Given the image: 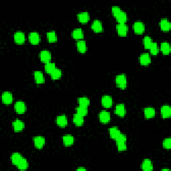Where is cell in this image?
Here are the masks:
<instances>
[{"label": "cell", "instance_id": "obj_18", "mask_svg": "<svg viewBox=\"0 0 171 171\" xmlns=\"http://www.w3.org/2000/svg\"><path fill=\"white\" fill-rule=\"evenodd\" d=\"M73 122H74L76 126H81L84 124V117H82V116L76 113V114L74 115V117H73Z\"/></svg>", "mask_w": 171, "mask_h": 171}, {"label": "cell", "instance_id": "obj_2", "mask_svg": "<svg viewBox=\"0 0 171 171\" xmlns=\"http://www.w3.org/2000/svg\"><path fill=\"white\" fill-rule=\"evenodd\" d=\"M116 84L118 88L121 89H125L127 86V78L125 74L118 75L116 77Z\"/></svg>", "mask_w": 171, "mask_h": 171}, {"label": "cell", "instance_id": "obj_23", "mask_svg": "<svg viewBox=\"0 0 171 171\" xmlns=\"http://www.w3.org/2000/svg\"><path fill=\"white\" fill-rule=\"evenodd\" d=\"M56 123L60 127H65L68 124V119L65 115H61L56 118Z\"/></svg>", "mask_w": 171, "mask_h": 171}, {"label": "cell", "instance_id": "obj_13", "mask_svg": "<svg viewBox=\"0 0 171 171\" xmlns=\"http://www.w3.org/2000/svg\"><path fill=\"white\" fill-rule=\"evenodd\" d=\"M117 30L118 35L120 36H126L128 32V27L125 23H118L117 26Z\"/></svg>", "mask_w": 171, "mask_h": 171}, {"label": "cell", "instance_id": "obj_40", "mask_svg": "<svg viewBox=\"0 0 171 171\" xmlns=\"http://www.w3.org/2000/svg\"><path fill=\"white\" fill-rule=\"evenodd\" d=\"M163 147L165 149H170L171 148V139L170 138H165L163 142Z\"/></svg>", "mask_w": 171, "mask_h": 171}, {"label": "cell", "instance_id": "obj_21", "mask_svg": "<svg viewBox=\"0 0 171 171\" xmlns=\"http://www.w3.org/2000/svg\"><path fill=\"white\" fill-rule=\"evenodd\" d=\"M78 19L82 23H87L90 19V15L87 11L81 12L78 15Z\"/></svg>", "mask_w": 171, "mask_h": 171}, {"label": "cell", "instance_id": "obj_4", "mask_svg": "<svg viewBox=\"0 0 171 171\" xmlns=\"http://www.w3.org/2000/svg\"><path fill=\"white\" fill-rule=\"evenodd\" d=\"M39 58L42 62L45 64H47L50 62L51 58V55L50 51L48 50H43L40 52L39 54Z\"/></svg>", "mask_w": 171, "mask_h": 171}, {"label": "cell", "instance_id": "obj_7", "mask_svg": "<svg viewBox=\"0 0 171 171\" xmlns=\"http://www.w3.org/2000/svg\"><path fill=\"white\" fill-rule=\"evenodd\" d=\"M99 119L100 123L106 124L110 120V114L106 110H102L99 114Z\"/></svg>", "mask_w": 171, "mask_h": 171}, {"label": "cell", "instance_id": "obj_36", "mask_svg": "<svg viewBox=\"0 0 171 171\" xmlns=\"http://www.w3.org/2000/svg\"><path fill=\"white\" fill-rule=\"evenodd\" d=\"M47 38H48V42L50 43L56 42L58 39L56 33L54 31L49 32L47 33Z\"/></svg>", "mask_w": 171, "mask_h": 171}, {"label": "cell", "instance_id": "obj_31", "mask_svg": "<svg viewBox=\"0 0 171 171\" xmlns=\"http://www.w3.org/2000/svg\"><path fill=\"white\" fill-rule=\"evenodd\" d=\"M145 116L146 118H151L155 116V110L152 107H147L144 110Z\"/></svg>", "mask_w": 171, "mask_h": 171}, {"label": "cell", "instance_id": "obj_11", "mask_svg": "<svg viewBox=\"0 0 171 171\" xmlns=\"http://www.w3.org/2000/svg\"><path fill=\"white\" fill-rule=\"evenodd\" d=\"M91 27L93 31L96 33H100L103 31L102 23H101V21L98 20H96L93 21L92 23Z\"/></svg>", "mask_w": 171, "mask_h": 171}, {"label": "cell", "instance_id": "obj_9", "mask_svg": "<svg viewBox=\"0 0 171 171\" xmlns=\"http://www.w3.org/2000/svg\"><path fill=\"white\" fill-rule=\"evenodd\" d=\"M2 100L3 103L5 104H10L13 102V96L9 92H5L2 94Z\"/></svg>", "mask_w": 171, "mask_h": 171}, {"label": "cell", "instance_id": "obj_1", "mask_svg": "<svg viewBox=\"0 0 171 171\" xmlns=\"http://www.w3.org/2000/svg\"><path fill=\"white\" fill-rule=\"evenodd\" d=\"M117 142L118 151H124L127 148L126 146V136L124 134H120L118 138L115 140Z\"/></svg>", "mask_w": 171, "mask_h": 171}, {"label": "cell", "instance_id": "obj_26", "mask_svg": "<svg viewBox=\"0 0 171 171\" xmlns=\"http://www.w3.org/2000/svg\"><path fill=\"white\" fill-rule=\"evenodd\" d=\"M63 142L64 145L66 146H72L74 142V138L72 135H65L63 137Z\"/></svg>", "mask_w": 171, "mask_h": 171}, {"label": "cell", "instance_id": "obj_35", "mask_svg": "<svg viewBox=\"0 0 171 171\" xmlns=\"http://www.w3.org/2000/svg\"><path fill=\"white\" fill-rule=\"evenodd\" d=\"M79 105L84 107H87L90 105V100L87 97L79 98L78 100Z\"/></svg>", "mask_w": 171, "mask_h": 171}, {"label": "cell", "instance_id": "obj_42", "mask_svg": "<svg viewBox=\"0 0 171 171\" xmlns=\"http://www.w3.org/2000/svg\"><path fill=\"white\" fill-rule=\"evenodd\" d=\"M77 170H86V169L85 168L80 167V168H78V169H77Z\"/></svg>", "mask_w": 171, "mask_h": 171}, {"label": "cell", "instance_id": "obj_10", "mask_svg": "<svg viewBox=\"0 0 171 171\" xmlns=\"http://www.w3.org/2000/svg\"><path fill=\"white\" fill-rule=\"evenodd\" d=\"M29 40L33 45H38L40 42V37L38 32H31L29 34Z\"/></svg>", "mask_w": 171, "mask_h": 171}, {"label": "cell", "instance_id": "obj_28", "mask_svg": "<svg viewBox=\"0 0 171 171\" xmlns=\"http://www.w3.org/2000/svg\"><path fill=\"white\" fill-rule=\"evenodd\" d=\"M23 158V157L20 153L15 152V153L12 154V155H11V163H12V164H14V165L17 166Z\"/></svg>", "mask_w": 171, "mask_h": 171}, {"label": "cell", "instance_id": "obj_32", "mask_svg": "<svg viewBox=\"0 0 171 171\" xmlns=\"http://www.w3.org/2000/svg\"><path fill=\"white\" fill-rule=\"evenodd\" d=\"M45 71L48 74H51V73H52L56 69V64L54 63H51V62H49L45 64Z\"/></svg>", "mask_w": 171, "mask_h": 171}, {"label": "cell", "instance_id": "obj_22", "mask_svg": "<svg viewBox=\"0 0 171 171\" xmlns=\"http://www.w3.org/2000/svg\"><path fill=\"white\" fill-rule=\"evenodd\" d=\"M160 27L163 31H169L171 27L170 21L167 19H162L160 21Z\"/></svg>", "mask_w": 171, "mask_h": 171}, {"label": "cell", "instance_id": "obj_33", "mask_svg": "<svg viewBox=\"0 0 171 171\" xmlns=\"http://www.w3.org/2000/svg\"><path fill=\"white\" fill-rule=\"evenodd\" d=\"M62 70H61L60 69H58V68H56L50 74L51 79H52V80H58V79H60L61 77H62Z\"/></svg>", "mask_w": 171, "mask_h": 171}, {"label": "cell", "instance_id": "obj_19", "mask_svg": "<svg viewBox=\"0 0 171 171\" xmlns=\"http://www.w3.org/2000/svg\"><path fill=\"white\" fill-rule=\"evenodd\" d=\"M109 134H110V136L111 138L116 140L119 136L120 135L121 132L117 127L113 126L110 128Z\"/></svg>", "mask_w": 171, "mask_h": 171}, {"label": "cell", "instance_id": "obj_6", "mask_svg": "<svg viewBox=\"0 0 171 171\" xmlns=\"http://www.w3.org/2000/svg\"><path fill=\"white\" fill-rule=\"evenodd\" d=\"M14 42L16 43L17 44H23L24 42H25V39H26V37H25V34H24L23 32H17L16 33H15L14 36Z\"/></svg>", "mask_w": 171, "mask_h": 171}, {"label": "cell", "instance_id": "obj_41", "mask_svg": "<svg viewBox=\"0 0 171 171\" xmlns=\"http://www.w3.org/2000/svg\"><path fill=\"white\" fill-rule=\"evenodd\" d=\"M121 11H122L121 9L119 7H118V6H114V7H112V14H113V15H114V17L117 16V15L118 13H120Z\"/></svg>", "mask_w": 171, "mask_h": 171}, {"label": "cell", "instance_id": "obj_27", "mask_svg": "<svg viewBox=\"0 0 171 171\" xmlns=\"http://www.w3.org/2000/svg\"><path fill=\"white\" fill-rule=\"evenodd\" d=\"M115 18L119 23H125L127 20V15L124 11H121L115 16Z\"/></svg>", "mask_w": 171, "mask_h": 171}, {"label": "cell", "instance_id": "obj_17", "mask_svg": "<svg viewBox=\"0 0 171 171\" xmlns=\"http://www.w3.org/2000/svg\"><path fill=\"white\" fill-rule=\"evenodd\" d=\"M141 168L145 171H151L153 170V165H152L151 160L149 159H145L143 160Z\"/></svg>", "mask_w": 171, "mask_h": 171}, {"label": "cell", "instance_id": "obj_14", "mask_svg": "<svg viewBox=\"0 0 171 171\" xmlns=\"http://www.w3.org/2000/svg\"><path fill=\"white\" fill-rule=\"evenodd\" d=\"M160 112L163 118H169L171 116V108L169 105H164L161 107Z\"/></svg>", "mask_w": 171, "mask_h": 171}, {"label": "cell", "instance_id": "obj_5", "mask_svg": "<svg viewBox=\"0 0 171 171\" xmlns=\"http://www.w3.org/2000/svg\"><path fill=\"white\" fill-rule=\"evenodd\" d=\"M33 143H34L36 148L41 149L45 145V140L43 136H36L33 138Z\"/></svg>", "mask_w": 171, "mask_h": 171}, {"label": "cell", "instance_id": "obj_8", "mask_svg": "<svg viewBox=\"0 0 171 171\" xmlns=\"http://www.w3.org/2000/svg\"><path fill=\"white\" fill-rule=\"evenodd\" d=\"M15 110L17 113V114H23L24 112H26V106L25 103L22 101H18L16 104H15L14 106Z\"/></svg>", "mask_w": 171, "mask_h": 171}, {"label": "cell", "instance_id": "obj_20", "mask_svg": "<svg viewBox=\"0 0 171 171\" xmlns=\"http://www.w3.org/2000/svg\"><path fill=\"white\" fill-rule=\"evenodd\" d=\"M12 126L14 127L15 132H21L24 128V124L22 121L20 120H16L13 123Z\"/></svg>", "mask_w": 171, "mask_h": 171}, {"label": "cell", "instance_id": "obj_24", "mask_svg": "<svg viewBox=\"0 0 171 171\" xmlns=\"http://www.w3.org/2000/svg\"><path fill=\"white\" fill-rule=\"evenodd\" d=\"M72 36L75 39H78V40H82L84 38V33L80 28L75 29L72 32Z\"/></svg>", "mask_w": 171, "mask_h": 171}, {"label": "cell", "instance_id": "obj_38", "mask_svg": "<svg viewBox=\"0 0 171 171\" xmlns=\"http://www.w3.org/2000/svg\"><path fill=\"white\" fill-rule=\"evenodd\" d=\"M152 44H153L152 39L151 37H149V36H146V37H145V38L143 39V44H144L145 48L149 49Z\"/></svg>", "mask_w": 171, "mask_h": 171}, {"label": "cell", "instance_id": "obj_16", "mask_svg": "<svg viewBox=\"0 0 171 171\" xmlns=\"http://www.w3.org/2000/svg\"><path fill=\"white\" fill-rule=\"evenodd\" d=\"M34 79L36 84H44L45 82V78L43 73L40 71H36L34 72Z\"/></svg>", "mask_w": 171, "mask_h": 171}, {"label": "cell", "instance_id": "obj_39", "mask_svg": "<svg viewBox=\"0 0 171 171\" xmlns=\"http://www.w3.org/2000/svg\"><path fill=\"white\" fill-rule=\"evenodd\" d=\"M150 49V51H151V53L152 55H157L158 51H159V50H158V45L157 43H154L152 44V45L151 46V48H149Z\"/></svg>", "mask_w": 171, "mask_h": 171}, {"label": "cell", "instance_id": "obj_34", "mask_svg": "<svg viewBox=\"0 0 171 171\" xmlns=\"http://www.w3.org/2000/svg\"><path fill=\"white\" fill-rule=\"evenodd\" d=\"M29 164L28 162L26 159V158H23L21 160V161L19 163V164H17V166L18 169L21 170H26L27 168H28Z\"/></svg>", "mask_w": 171, "mask_h": 171}, {"label": "cell", "instance_id": "obj_37", "mask_svg": "<svg viewBox=\"0 0 171 171\" xmlns=\"http://www.w3.org/2000/svg\"><path fill=\"white\" fill-rule=\"evenodd\" d=\"M76 113L78 114H80L82 117H85V116H87L88 113V110L87 107H84L79 106L77 108H76Z\"/></svg>", "mask_w": 171, "mask_h": 171}, {"label": "cell", "instance_id": "obj_15", "mask_svg": "<svg viewBox=\"0 0 171 171\" xmlns=\"http://www.w3.org/2000/svg\"><path fill=\"white\" fill-rule=\"evenodd\" d=\"M115 113L120 117H124L126 114V108L123 104H119L115 108Z\"/></svg>", "mask_w": 171, "mask_h": 171}, {"label": "cell", "instance_id": "obj_29", "mask_svg": "<svg viewBox=\"0 0 171 171\" xmlns=\"http://www.w3.org/2000/svg\"><path fill=\"white\" fill-rule=\"evenodd\" d=\"M77 49L78 51L81 54H84L87 51V45L86 42L84 40H78L77 42Z\"/></svg>", "mask_w": 171, "mask_h": 171}, {"label": "cell", "instance_id": "obj_30", "mask_svg": "<svg viewBox=\"0 0 171 171\" xmlns=\"http://www.w3.org/2000/svg\"><path fill=\"white\" fill-rule=\"evenodd\" d=\"M160 50L162 51V53L164 55L169 54V53L170 52V50H171L170 44L166 42H163L160 45Z\"/></svg>", "mask_w": 171, "mask_h": 171}, {"label": "cell", "instance_id": "obj_3", "mask_svg": "<svg viewBox=\"0 0 171 171\" xmlns=\"http://www.w3.org/2000/svg\"><path fill=\"white\" fill-rule=\"evenodd\" d=\"M133 30L136 34H142L145 30L144 23L142 21H136L133 25Z\"/></svg>", "mask_w": 171, "mask_h": 171}, {"label": "cell", "instance_id": "obj_25", "mask_svg": "<svg viewBox=\"0 0 171 171\" xmlns=\"http://www.w3.org/2000/svg\"><path fill=\"white\" fill-rule=\"evenodd\" d=\"M113 104L112 98L110 96H104L102 98V104L105 108H110Z\"/></svg>", "mask_w": 171, "mask_h": 171}, {"label": "cell", "instance_id": "obj_12", "mask_svg": "<svg viewBox=\"0 0 171 171\" xmlns=\"http://www.w3.org/2000/svg\"><path fill=\"white\" fill-rule=\"evenodd\" d=\"M140 63L141 65L147 66L151 62V56L147 53L142 54L140 56Z\"/></svg>", "mask_w": 171, "mask_h": 171}]
</instances>
